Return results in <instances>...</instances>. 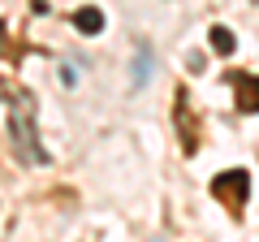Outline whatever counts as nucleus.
I'll return each mask as SVG.
<instances>
[{
	"label": "nucleus",
	"instance_id": "nucleus-1",
	"mask_svg": "<svg viewBox=\"0 0 259 242\" xmlns=\"http://www.w3.org/2000/svg\"><path fill=\"white\" fill-rule=\"evenodd\" d=\"M9 130H13V143H18V156H22V160H48L44 147L35 143V126H30V100H26V95H18V104H13Z\"/></svg>",
	"mask_w": 259,
	"mask_h": 242
},
{
	"label": "nucleus",
	"instance_id": "nucleus-2",
	"mask_svg": "<svg viewBox=\"0 0 259 242\" xmlns=\"http://www.w3.org/2000/svg\"><path fill=\"white\" fill-rule=\"evenodd\" d=\"M212 195L221 199L225 208H229L233 216L246 208V195H250V177H246V169H225V173H216L212 177Z\"/></svg>",
	"mask_w": 259,
	"mask_h": 242
},
{
	"label": "nucleus",
	"instance_id": "nucleus-3",
	"mask_svg": "<svg viewBox=\"0 0 259 242\" xmlns=\"http://www.w3.org/2000/svg\"><path fill=\"white\" fill-rule=\"evenodd\" d=\"M238 108L259 112V78H238Z\"/></svg>",
	"mask_w": 259,
	"mask_h": 242
},
{
	"label": "nucleus",
	"instance_id": "nucleus-4",
	"mask_svg": "<svg viewBox=\"0 0 259 242\" xmlns=\"http://www.w3.org/2000/svg\"><path fill=\"white\" fill-rule=\"evenodd\" d=\"M74 26L82 30V35H100V30H104V13L87 5V9H78V13H74Z\"/></svg>",
	"mask_w": 259,
	"mask_h": 242
},
{
	"label": "nucleus",
	"instance_id": "nucleus-5",
	"mask_svg": "<svg viewBox=\"0 0 259 242\" xmlns=\"http://www.w3.org/2000/svg\"><path fill=\"white\" fill-rule=\"evenodd\" d=\"M134 83H139V87L151 83V48H147V44H143L139 56H134Z\"/></svg>",
	"mask_w": 259,
	"mask_h": 242
},
{
	"label": "nucleus",
	"instance_id": "nucleus-6",
	"mask_svg": "<svg viewBox=\"0 0 259 242\" xmlns=\"http://www.w3.org/2000/svg\"><path fill=\"white\" fill-rule=\"evenodd\" d=\"M177 121H182V143H186V151H194V121H190V112H186V95H177Z\"/></svg>",
	"mask_w": 259,
	"mask_h": 242
},
{
	"label": "nucleus",
	"instance_id": "nucleus-7",
	"mask_svg": "<svg viewBox=\"0 0 259 242\" xmlns=\"http://www.w3.org/2000/svg\"><path fill=\"white\" fill-rule=\"evenodd\" d=\"M212 48H216L221 56H233V48H238L233 30H229V26H212Z\"/></svg>",
	"mask_w": 259,
	"mask_h": 242
}]
</instances>
